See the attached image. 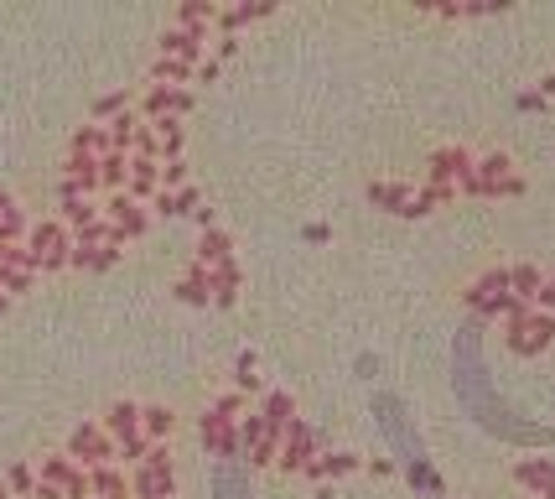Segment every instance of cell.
Listing matches in <instances>:
<instances>
[{
  "mask_svg": "<svg viewBox=\"0 0 555 499\" xmlns=\"http://www.w3.org/2000/svg\"><path fill=\"white\" fill-rule=\"evenodd\" d=\"M312 499H338V489H333V484H317V495Z\"/></svg>",
  "mask_w": 555,
  "mask_h": 499,
  "instance_id": "obj_24",
  "label": "cell"
},
{
  "mask_svg": "<svg viewBox=\"0 0 555 499\" xmlns=\"http://www.w3.org/2000/svg\"><path fill=\"white\" fill-rule=\"evenodd\" d=\"M540 499H555V495H540Z\"/></svg>",
  "mask_w": 555,
  "mask_h": 499,
  "instance_id": "obj_26",
  "label": "cell"
},
{
  "mask_svg": "<svg viewBox=\"0 0 555 499\" xmlns=\"http://www.w3.org/2000/svg\"><path fill=\"white\" fill-rule=\"evenodd\" d=\"M234 260V245H229V234L223 229H203V245H197V266L203 271H218V266H229Z\"/></svg>",
  "mask_w": 555,
  "mask_h": 499,
  "instance_id": "obj_14",
  "label": "cell"
},
{
  "mask_svg": "<svg viewBox=\"0 0 555 499\" xmlns=\"http://www.w3.org/2000/svg\"><path fill=\"white\" fill-rule=\"evenodd\" d=\"M551 344H555V318H551V312H540V307H530L525 318H514V323H508V349L525 354V359L545 354Z\"/></svg>",
  "mask_w": 555,
  "mask_h": 499,
  "instance_id": "obj_4",
  "label": "cell"
},
{
  "mask_svg": "<svg viewBox=\"0 0 555 499\" xmlns=\"http://www.w3.org/2000/svg\"><path fill=\"white\" fill-rule=\"evenodd\" d=\"M514 484H525L540 495H555V458H525V463H514Z\"/></svg>",
  "mask_w": 555,
  "mask_h": 499,
  "instance_id": "obj_11",
  "label": "cell"
},
{
  "mask_svg": "<svg viewBox=\"0 0 555 499\" xmlns=\"http://www.w3.org/2000/svg\"><path fill=\"white\" fill-rule=\"evenodd\" d=\"M234 297H239V266L229 260V266L208 271V302H218V307H234Z\"/></svg>",
  "mask_w": 555,
  "mask_h": 499,
  "instance_id": "obj_15",
  "label": "cell"
},
{
  "mask_svg": "<svg viewBox=\"0 0 555 499\" xmlns=\"http://www.w3.org/2000/svg\"><path fill=\"white\" fill-rule=\"evenodd\" d=\"M171 426H177V416H171L167 406H141V432L151 437V442H167Z\"/></svg>",
  "mask_w": 555,
  "mask_h": 499,
  "instance_id": "obj_19",
  "label": "cell"
},
{
  "mask_svg": "<svg viewBox=\"0 0 555 499\" xmlns=\"http://www.w3.org/2000/svg\"><path fill=\"white\" fill-rule=\"evenodd\" d=\"M208 26H167L161 31V57H171V63H187V68H203L213 52H208Z\"/></svg>",
  "mask_w": 555,
  "mask_h": 499,
  "instance_id": "obj_5",
  "label": "cell"
},
{
  "mask_svg": "<svg viewBox=\"0 0 555 499\" xmlns=\"http://www.w3.org/2000/svg\"><path fill=\"white\" fill-rule=\"evenodd\" d=\"M369 474H379V478H389V474H400V463H395V458H374V463H369Z\"/></svg>",
  "mask_w": 555,
  "mask_h": 499,
  "instance_id": "obj_22",
  "label": "cell"
},
{
  "mask_svg": "<svg viewBox=\"0 0 555 499\" xmlns=\"http://www.w3.org/2000/svg\"><path fill=\"white\" fill-rule=\"evenodd\" d=\"M473 167H478V162L467 156V146H441L431 162H426V182H436V188H457Z\"/></svg>",
  "mask_w": 555,
  "mask_h": 499,
  "instance_id": "obj_8",
  "label": "cell"
},
{
  "mask_svg": "<svg viewBox=\"0 0 555 499\" xmlns=\"http://www.w3.org/2000/svg\"><path fill=\"white\" fill-rule=\"evenodd\" d=\"M359 468H363L359 452H317L301 474L312 478V484H327V478H348V474H359Z\"/></svg>",
  "mask_w": 555,
  "mask_h": 499,
  "instance_id": "obj_10",
  "label": "cell"
},
{
  "mask_svg": "<svg viewBox=\"0 0 555 499\" xmlns=\"http://www.w3.org/2000/svg\"><path fill=\"white\" fill-rule=\"evenodd\" d=\"M208 411H213L218 422H239V416H244V396H239V390H229V396H218Z\"/></svg>",
  "mask_w": 555,
  "mask_h": 499,
  "instance_id": "obj_20",
  "label": "cell"
},
{
  "mask_svg": "<svg viewBox=\"0 0 555 499\" xmlns=\"http://www.w3.org/2000/svg\"><path fill=\"white\" fill-rule=\"evenodd\" d=\"M197 432H203V448H208V458H213V463H244L239 422H218L213 411H203Z\"/></svg>",
  "mask_w": 555,
  "mask_h": 499,
  "instance_id": "obj_6",
  "label": "cell"
},
{
  "mask_svg": "<svg viewBox=\"0 0 555 499\" xmlns=\"http://www.w3.org/2000/svg\"><path fill=\"white\" fill-rule=\"evenodd\" d=\"M26 250L37 255V271H63V266L73 260V234H68V224H63V219H52V224L31 229Z\"/></svg>",
  "mask_w": 555,
  "mask_h": 499,
  "instance_id": "obj_3",
  "label": "cell"
},
{
  "mask_svg": "<svg viewBox=\"0 0 555 499\" xmlns=\"http://www.w3.org/2000/svg\"><path fill=\"white\" fill-rule=\"evenodd\" d=\"M411 198H415V188H405V182H369V203L385 208V214L411 219Z\"/></svg>",
  "mask_w": 555,
  "mask_h": 499,
  "instance_id": "obj_12",
  "label": "cell"
},
{
  "mask_svg": "<svg viewBox=\"0 0 555 499\" xmlns=\"http://www.w3.org/2000/svg\"><path fill=\"white\" fill-rule=\"evenodd\" d=\"M213 499H255L249 495V474H244V463H213Z\"/></svg>",
  "mask_w": 555,
  "mask_h": 499,
  "instance_id": "obj_13",
  "label": "cell"
},
{
  "mask_svg": "<svg viewBox=\"0 0 555 499\" xmlns=\"http://www.w3.org/2000/svg\"><path fill=\"white\" fill-rule=\"evenodd\" d=\"M317 452H322V437H317V426H307L301 416L286 422V442H281V458H275V468H286V474H301L307 463H312Z\"/></svg>",
  "mask_w": 555,
  "mask_h": 499,
  "instance_id": "obj_7",
  "label": "cell"
},
{
  "mask_svg": "<svg viewBox=\"0 0 555 499\" xmlns=\"http://www.w3.org/2000/svg\"><path fill=\"white\" fill-rule=\"evenodd\" d=\"M540 286H545V276H540V266H508V292L519 302H530L534 307V297H540Z\"/></svg>",
  "mask_w": 555,
  "mask_h": 499,
  "instance_id": "obj_16",
  "label": "cell"
},
{
  "mask_svg": "<svg viewBox=\"0 0 555 499\" xmlns=\"http://www.w3.org/2000/svg\"><path fill=\"white\" fill-rule=\"evenodd\" d=\"M452 390H457L462 411L473 416V422L493 432V437H504V442H530V448H545L551 442V426L530 422L519 406H508L499 396V385H493V374L483 364V323H467L457 328V338H452Z\"/></svg>",
  "mask_w": 555,
  "mask_h": 499,
  "instance_id": "obj_1",
  "label": "cell"
},
{
  "mask_svg": "<svg viewBox=\"0 0 555 499\" xmlns=\"http://www.w3.org/2000/svg\"><path fill=\"white\" fill-rule=\"evenodd\" d=\"M374 426L385 432V448L389 458L400 463V474L411 478L415 495L426 499H447V484H441V474L431 468V458H426V442H421V432H415L411 411H405V400L389 396V390H374Z\"/></svg>",
  "mask_w": 555,
  "mask_h": 499,
  "instance_id": "obj_2",
  "label": "cell"
},
{
  "mask_svg": "<svg viewBox=\"0 0 555 499\" xmlns=\"http://www.w3.org/2000/svg\"><path fill=\"white\" fill-rule=\"evenodd\" d=\"M534 307L555 318V276H545V286H540V297H534Z\"/></svg>",
  "mask_w": 555,
  "mask_h": 499,
  "instance_id": "obj_21",
  "label": "cell"
},
{
  "mask_svg": "<svg viewBox=\"0 0 555 499\" xmlns=\"http://www.w3.org/2000/svg\"><path fill=\"white\" fill-rule=\"evenodd\" d=\"M193 109V94L187 89H171V83H151V94L141 100L145 120H182Z\"/></svg>",
  "mask_w": 555,
  "mask_h": 499,
  "instance_id": "obj_9",
  "label": "cell"
},
{
  "mask_svg": "<svg viewBox=\"0 0 555 499\" xmlns=\"http://www.w3.org/2000/svg\"><path fill=\"white\" fill-rule=\"evenodd\" d=\"M260 416H265L270 426H286V422H296V400H291L286 390H265V396H260Z\"/></svg>",
  "mask_w": 555,
  "mask_h": 499,
  "instance_id": "obj_18",
  "label": "cell"
},
{
  "mask_svg": "<svg viewBox=\"0 0 555 499\" xmlns=\"http://www.w3.org/2000/svg\"><path fill=\"white\" fill-rule=\"evenodd\" d=\"M104 432H109V437H135V432H141V406H135V400H120V406L104 416Z\"/></svg>",
  "mask_w": 555,
  "mask_h": 499,
  "instance_id": "obj_17",
  "label": "cell"
},
{
  "mask_svg": "<svg viewBox=\"0 0 555 499\" xmlns=\"http://www.w3.org/2000/svg\"><path fill=\"white\" fill-rule=\"evenodd\" d=\"M545 94H555V74H551V78H540V100H545Z\"/></svg>",
  "mask_w": 555,
  "mask_h": 499,
  "instance_id": "obj_25",
  "label": "cell"
},
{
  "mask_svg": "<svg viewBox=\"0 0 555 499\" xmlns=\"http://www.w3.org/2000/svg\"><path fill=\"white\" fill-rule=\"evenodd\" d=\"M307 240H312V245H327V224H307Z\"/></svg>",
  "mask_w": 555,
  "mask_h": 499,
  "instance_id": "obj_23",
  "label": "cell"
}]
</instances>
